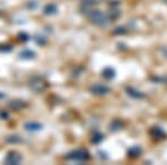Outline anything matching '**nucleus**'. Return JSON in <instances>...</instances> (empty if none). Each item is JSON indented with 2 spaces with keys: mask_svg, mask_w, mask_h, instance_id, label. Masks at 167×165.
I'll return each instance as SVG.
<instances>
[{
  "mask_svg": "<svg viewBox=\"0 0 167 165\" xmlns=\"http://www.w3.org/2000/svg\"><path fill=\"white\" fill-rule=\"evenodd\" d=\"M21 155L19 153H17L15 151H11L9 152L8 154L6 155V159H5V163L8 165H12V164H19L21 162Z\"/></svg>",
  "mask_w": 167,
  "mask_h": 165,
  "instance_id": "obj_1",
  "label": "nucleus"
},
{
  "mask_svg": "<svg viewBox=\"0 0 167 165\" xmlns=\"http://www.w3.org/2000/svg\"><path fill=\"white\" fill-rule=\"evenodd\" d=\"M30 87H31L35 91H42V89H44V83H42L41 79L35 77V78H32V79L30 80Z\"/></svg>",
  "mask_w": 167,
  "mask_h": 165,
  "instance_id": "obj_2",
  "label": "nucleus"
},
{
  "mask_svg": "<svg viewBox=\"0 0 167 165\" xmlns=\"http://www.w3.org/2000/svg\"><path fill=\"white\" fill-rule=\"evenodd\" d=\"M41 125L39 123H35V122H29L25 124V128L27 131H39L41 129Z\"/></svg>",
  "mask_w": 167,
  "mask_h": 165,
  "instance_id": "obj_3",
  "label": "nucleus"
},
{
  "mask_svg": "<svg viewBox=\"0 0 167 165\" xmlns=\"http://www.w3.org/2000/svg\"><path fill=\"white\" fill-rule=\"evenodd\" d=\"M19 57H20V58H24V59L34 58V57H35V53H34V51H31V50H29V49H25V50L20 51V54H19Z\"/></svg>",
  "mask_w": 167,
  "mask_h": 165,
  "instance_id": "obj_4",
  "label": "nucleus"
},
{
  "mask_svg": "<svg viewBox=\"0 0 167 165\" xmlns=\"http://www.w3.org/2000/svg\"><path fill=\"white\" fill-rule=\"evenodd\" d=\"M84 155H85V152H84V151H77V152L73 153L69 157H70V159H74V160H84V159H85Z\"/></svg>",
  "mask_w": 167,
  "mask_h": 165,
  "instance_id": "obj_5",
  "label": "nucleus"
},
{
  "mask_svg": "<svg viewBox=\"0 0 167 165\" xmlns=\"http://www.w3.org/2000/svg\"><path fill=\"white\" fill-rule=\"evenodd\" d=\"M24 106V103H21L19 101H12L9 103V107L10 108H14V109H19L21 107Z\"/></svg>",
  "mask_w": 167,
  "mask_h": 165,
  "instance_id": "obj_6",
  "label": "nucleus"
},
{
  "mask_svg": "<svg viewBox=\"0 0 167 165\" xmlns=\"http://www.w3.org/2000/svg\"><path fill=\"white\" fill-rule=\"evenodd\" d=\"M45 12L47 15H52V14H56L57 12V8L55 5H48L46 8H45Z\"/></svg>",
  "mask_w": 167,
  "mask_h": 165,
  "instance_id": "obj_7",
  "label": "nucleus"
},
{
  "mask_svg": "<svg viewBox=\"0 0 167 165\" xmlns=\"http://www.w3.org/2000/svg\"><path fill=\"white\" fill-rule=\"evenodd\" d=\"M6 141H7L8 143H19V142H21V139L18 135H10V136L7 137Z\"/></svg>",
  "mask_w": 167,
  "mask_h": 165,
  "instance_id": "obj_8",
  "label": "nucleus"
},
{
  "mask_svg": "<svg viewBox=\"0 0 167 165\" xmlns=\"http://www.w3.org/2000/svg\"><path fill=\"white\" fill-rule=\"evenodd\" d=\"M10 45H0V53H9L11 51Z\"/></svg>",
  "mask_w": 167,
  "mask_h": 165,
  "instance_id": "obj_9",
  "label": "nucleus"
},
{
  "mask_svg": "<svg viewBox=\"0 0 167 165\" xmlns=\"http://www.w3.org/2000/svg\"><path fill=\"white\" fill-rule=\"evenodd\" d=\"M19 38H20V40H22V41H27L28 40V35H26L25 32H20L19 34Z\"/></svg>",
  "mask_w": 167,
  "mask_h": 165,
  "instance_id": "obj_10",
  "label": "nucleus"
},
{
  "mask_svg": "<svg viewBox=\"0 0 167 165\" xmlns=\"http://www.w3.org/2000/svg\"><path fill=\"white\" fill-rule=\"evenodd\" d=\"M0 117L2 118V119H6V118H8V113L5 112V111H2V112L0 113Z\"/></svg>",
  "mask_w": 167,
  "mask_h": 165,
  "instance_id": "obj_11",
  "label": "nucleus"
}]
</instances>
